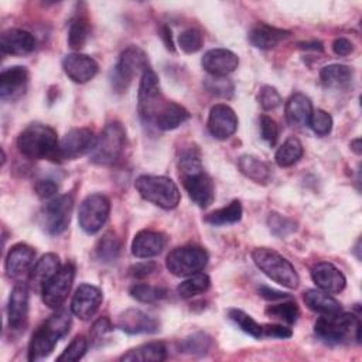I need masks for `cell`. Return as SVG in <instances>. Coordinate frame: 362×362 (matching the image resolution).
I'll return each mask as SVG.
<instances>
[{"mask_svg":"<svg viewBox=\"0 0 362 362\" xmlns=\"http://www.w3.org/2000/svg\"><path fill=\"white\" fill-rule=\"evenodd\" d=\"M137 110L143 122L160 130H174L189 117L184 106L164 96L158 76L151 68H147L141 74L137 93Z\"/></svg>","mask_w":362,"mask_h":362,"instance_id":"obj_1","label":"cell"},{"mask_svg":"<svg viewBox=\"0 0 362 362\" xmlns=\"http://www.w3.org/2000/svg\"><path fill=\"white\" fill-rule=\"evenodd\" d=\"M178 170L189 199L199 208H208L215 199V187L212 178L204 171L197 147L191 146L181 151Z\"/></svg>","mask_w":362,"mask_h":362,"instance_id":"obj_2","label":"cell"},{"mask_svg":"<svg viewBox=\"0 0 362 362\" xmlns=\"http://www.w3.org/2000/svg\"><path fill=\"white\" fill-rule=\"evenodd\" d=\"M57 132L41 123L27 126L17 137L18 151L30 160H55L58 156Z\"/></svg>","mask_w":362,"mask_h":362,"instance_id":"obj_3","label":"cell"},{"mask_svg":"<svg viewBox=\"0 0 362 362\" xmlns=\"http://www.w3.org/2000/svg\"><path fill=\"white\" fill-rule=\"evenodd\" d=\"M71 327V314L66 310L54 313L33 334L28 345V361H40L47 358L55 348L57 342L68 334Z\"/></svg>","mask_w":362,"mask_h":362,"instance_id":"obj_4","label":"cell"},{"mask_svg":"<svg viewBox=\"0 0 362 362\" xmlns=\"http://www.w3.org/2000/svg\"><path fill=\"white\" fill-rule=\"evenodd\" d=\"M361 321L349 313L322 315L317 320L314 331L317 337L331 345L361 342Z\"/></svg>","mask_w":362,"mask_h":362,"instance_id":"obj_5","label":"cell"},{"mask_svg":"<svg viewBox=\"0 0 362 362\" xmlns=\"http://www.w3.org/2000/svg\"><path fill=\"white\" fill-rule=\"evenodd\" d=\"M252 259L260 272H263L273 281L291 290L298 287L300 277L294 266L274 249L264 246L256 247L252 252Z\"/></svg>","mask_w":362,"mask_h":362,"instance_id":"obj_6","label":"cell"},{"mask_svg":"<svg viewBox=\"0 0 362 362\" xmlns=\"http://www.w3.org/2000/svg\"><path fill=\"white\" fill-rule=\"evenodd\" d=\"M134 187L143 199L163 209H174L180 204V189L168 177L144 174L136 178Z\"/></svg>","mask_w":362,"mask_h":362,"instance_id":"obj_7","label":"cell"},{"mask_svg":"<svg viewBox=\"0 0 362 362\" xmlns=\"http://www.w3.org/2000/svg\"><path fill=\"white\" fill-rule=\"evenodd\" d=\"M126 147V129L120 122H110L105 126L95 147L89 153V160L98 165H112L122 157Z\"/></svg>","mask_w":362,"mask_h":362,"instance_id":"obj_8","label":"cell"},{"mask_svg":"<svg viewBox=\"0 0 362 362\" xmlns=\"http://www.w3.org/2000/svg\"><path fill=\"white\" fill-rule=\"evenodd\" d=\"M148 65L147 54L137 45H130L122 51L119 61L110 72V86L116 93H124L134 75H141Z\"/></svg>","mask_w":362,"mask_h":362,"instance_id":"obj_9","label":"cell"},{"mask_svg":"<svg viewBox=\"0 0 362 362\" xmlns=\"http://www.w3.org/2000/svg\"><path fill=\"white\" fill-rule=\"evenodd\" d=\"M208 263V253L197 245H185L173 249L165 259L170 273L178 277H188L201 272Z\"/></svg>","mask_w":362,"mask_h":362,"instance_id":"obj_10","label":"cell"},{"mask_svg":"<svg viewBox=\"0 0 362 362\" xmlns=\"http://www.w3.org/2000/svg\"><path fill=\"white\" fill-rule=\"evenodd\" d=\"M74 208L71 194H64L49 199L40 212V225L49 235H59L66 230Z\"/></svg>","mask_w":362,"mask_h":362,"instance_id":"obj_11","label":"cell"},{"mask_svg":"<svg viewBox=\"0 0 362 362\" xmlns=\"http://www.w3.org/2000/svg\"><path fill=\"white\" fill-rule=\"evenodd\" d=\"M110 201L106 195L95 192L81 202L78 212V222L83 232L93 235L102 229L105 222L109 218Z\"/></svg>","mask_w":362,"mask_h":362,"instance_id":"obj_12","label":"cell"},{"mask_svg":"<svg viewBox=\"0 0 362 362\" xmlns=\"http://www.w3.org/2000/svg\"><path fill=\"white\" fill-rule=\"evenodd\" d=\"M75 277V266L65 263L61 269L45 283L41 290L42 301L49 308H59L66 300Z\"/></svg>","mask_w":362,"mask_h":362,"instance_id":"obj_13","label":"cell"},{"mask_svg":"<svg viewBox=\"0 0 362 362\" xmlns=\"http://www.w3.org/2000/svg\"><path fill=\"white\" fill-rule=\"evenodd\" d=\"M96 137L88 127H75L66 132L58 146L57 161L75 160L79 156L90 153L95 147Z\"/></svg>","mask_w":362,"mask_h":362,"instance_id":"obj_14","label":"cell"},{"mask_svg":"<svg viewBox=\"0 0 362 362\" xmlns=\"http://www.w3.org/2000/svg\"><path fill=\"white\" fill-rule=\"evenodd\" d=\"M238 129V116L226 103H216L208 116V130L218 140L229 139Z\"/></svg>","mask_w":362,"mask_h":362,"instance_id":"obj_15","label":"cell"},{"mask_svg":"<svg viewBox=\"0 0 362 362\" xmlns=\"http://www.w3.org/2000/svg\"><path fill=\"white\" fill-rule=\"evenodd\" d=\"M28 71L25 66H8L0 75V99L14 102L20 99L28 86Z\"/></svg>","mask_w":362,"mask_h":362,"instance_id":"obj_16","label":"cell"},{"mask_svg":"<svg viewBox=\"0 0 362 362\" xmlns=\"http://www.w3.org/2000/svg\"><path fill=\"white\" fill-rule=\"evenodd\" d=\"M102 290L93 284H81L72 297L71 313L79 320H89L102 304Z\"/></svg>","mask_w":362,"mask_h":362,"instance_id":"obj_17","label":"cell"},{"mask_svg":"<svg viewBox=\"0 0 362 362\" xmlns=\"http://www.w3.org/2000/svg\"><path fill=\"white\" fill-rule=\"evenodd\" d=\"M28 287L23 283H18L13 287L8 304H7V320L11 329L20 331L24 329L28 321Z\"/></svg>","mask_w":362,"mask_h":362,"instance_id":"obj_18","label":"cell"},{"mask_svg":"<svg viewBox=\"0 0 362 362\" xmlns=\"http://www.w3.org/2000/svg\"><path fill=\"white\" fill-rule=\"evenodd\" d=\"M116 327L130 335L134 334H154L160 328V324L156 318L148 315L147 313L137 310V308H129L119 314Z\"/></svg>","mask_w":362,"mask_h":362,"instance_id":"obj_19","label":"cell"},{"mask_svg":"<svg viewBox=\"0 0 362 362\" xmlns=\"http://www.w3.org/2000/svg\"><path fill=\"white\" fill-rule=\"evenodd\" d=\"M202 68L212 76H226L232 74L238 65V55L226 48H212L206 51L201 59Z\"/></svg>","mask_w":362,"mask_h":362,"instance_id":"obj_20","label":"cell"},{"mask_svg":"<svg viewBox=\"0 0 362 362\" xmlns=\"http://www.w3.org/2000/svg\"><path fill=\"white\" fill-rule=\"evenodd\" d=\"M62 69L69 79L76 83H85L98 74V62L85 54L72 52L64 57Z\"/></svg>","mask_w":362,"mask_h":362,"instance_id":"obj_21","label":"cell"},{"mask_svg":"<svg viewBox=\"0 0 362 362\" xmlns=\"http://www.w3.org/2000/svg\"><path fill=\"white\" fill-rule=\"evenodd\" d=\"M311 279L317 287L328 294H337L345 288L344 273L329 262H320L311 269Z\"/></svg>","mask_w":362,"mask_h":362,"instance_id":"obj_22","label":"cell"},{"mask_svg":"<svg viewBox=\"0 0 362 362\" xmlns=\"http://www.w3.org/2000/svg\"><path fill=\"white\" fill-rule=\"evenodd\" d=\"M167 245L164 233L150 229H143L134 235L132 242V253L139 259H150L163 252Z\"/></svg>","mask_w":362,"mask_h":362,"instance_id":"obj_23","label":"cell"},{"mask_svg":"<svg viewBox=\"0 0 362 362\" xmlns=\"http://www.w3.org/2000/svg\"><path fill=\"white\" fill-rule=\"evenodd\" d=\"M37 47L35 37L21 28H8L0 37V49L10 55H27Z\"/></svg>","mask_w":362,"mask_h":362,"instance_id":"obj_24","label":"cell"},{"mask_svg":"<svg viewBox=\"0 0 362 362\" xmlns=\"http://www.w3.org/2000/svg\"><path fill=\"white\" fill-rule=\"evenodd\" d=\"M35 260V250L27 243L14 245L6 256V273L8 277H21L28 273Z\"/></svg>","mask_w":362,"mask_h":362,"instance_id":"obj_25","label":"cell"},{"mask_svg":"<svg viewBox=\"0 0 362 362\" xmlns=\"http://www.w3.org/2000/svg\"><path fill=\"white\" fill-rule=\"evenodd\" d=\"M290 35V31L273 27L264 23L256 24L247 34L249 42L260 49H270L279 45L283 40H286Z\"/></svg>","mask_w":362,"mask_h":362,"instance_id":"obj_26","label":"cell"},{"mask_svg":"<svg viewBox=\"0 0 362 362\" xmlns=\"http://www.w3.org/2000/svg\"><path fill=\"white\" fill-rule=\"evenodd\" d=\"M286 119L291 126H305L310 122L313 113V103L304 93H293L286 102Z\"/></svg>","mask_w":362,"mask_h":362,"instance_id":"obj_27","label":"cell"},{"mask_svg":"<svg viewBox=\"0 0 362 362\" xmlns=\"http://www.w3.org/2000/svg\"><path fill=\"white\" fill-rule=\"evenodd\" d=\"M61 269L59 257L55 253H45L42 255L33 269L30 270L28 280L31 286L37 290H42L45 283Z\"/></svg>","mask_w":362,"mask_h":362,"instance_id":"obj_28","label":"cell"},{"mask_svg":"<svg viewBox=\"0 0 362 362\" xmlns=\"http://www.w3.org/2000/svg\"><path fill=\"white\" fill-rule=\"evenodd\" d=\"M167 358V348L163 342H147L129 349L120 361L129 362H160Z\"/></svg>","mask_w":362,"mask_h":362,"instance_id":"obj_29","label":"cell"},{"mask_svg":"<svg viewBox=\"0 0 362 362\" xmlns=\"http://www.w3.org/2000/svg\"><path fill=\"white\" fill-rule=\"evenodd\" d=\"M305 305L321 314V315H331L342 311V307L339 301H337L334 297H331L328 293L317 288H310L303 296Z\"/></svg>","mask_w":362,"mask_h":362,"instance_id":"obj_30","label":"cell"},{"mask_svg":"<svg viewBox=\"0 0 362 362\" xmlns=\"http://www.w3.org/2000/svg\"><path fill=\"white\" fill-rule=\"evenodd\" d=\"M354 69L345 64H329L320 71V79L327 88L342 89L351 85Z\"/></svg>","mask_w":362,"mask_h":362,"instance_id":"obj_31","label":"cell"},{"mask_svg":"<svg viewBox=\"0 0 362 362\" xmlns=\"http://www.w3.org/2000/svg\"><path fill=\"white\" fill-rule=\"evenodd\" d=\"M238 168L243 175L257 184H267L272 180V168L267 163L255 156L245 154L238 160Z\"/></svg>","mask_w":362,"mask_h":362,"instance_id":"obj_32","label":"cell"},{"mask_svg":"<svg viewBox=\"0 0 362 362\" xmlns=\"http://www.w3.org/2000/svg\"><path fill=\"white\" fill-rule=\"evenodd\" d=\"M242 204L238 199H233L230 204H228L223 208L215 209L211 214H208L204 221L214 226H222V225H230L236 223L242 218Z\"/></svg>","mask_w":362,"mask_h":362,"instance_id":"obj_33","label":"cell"},{"mask_svg":"<svg viewBox=\"0 0 362 362\" xmlns=\"http://www.w3.org/2000/svg\"><path fill=\"white\" fill-rule=\"evenodd\" d=\"M120 249H122L120 239L115 232L109 230L98 240L95 253L102 263H112L119 257Z\"/></svg>","mask_w":362,"mask_h":362,"instance_id":"obj_34","label":"cell"},{"mask_svg":"<svg viewBox=\"0 0 362 362\" xmlns=\"http://www.w3.org/2000/svg\"><path fill=\"white\" fill-rule=\"evenodd\" d=\"M303 156V144L297 137H288L276 151L274 160L280 167L294 165Z\"/></svg>","mask_w":362,"mask_h":362,"instance_id":"obj_35","label":"cell"},{"mask_svg":"<svg viewBox=\"0 0 362 362\" xmlns=\"http://www.w3.org/2000/svg\"><path fill=\"white\" fill-rule=\"evenodd\" d=\"M211 287V279L205 273H195L188 276L184 281H181L177 287V293L182 298H192L198 294L205 293Z\"/></svg>","mask_w":362,"mask_h":362,"instance_id":"obj_36","label":"cell"},{"mask_svg":"<svg viewBox=\"0 0 362 362\" xmlns=\"http://www.w3.org/2000/svg\"><path fill=\"white\" fill-rule=\"evenodd\" d=\"M130 296L140 303H156L167 297L168 291L164 287L151 286L147 283H136L129 288Z\"/></svg>","mask_w":362,"mask_h":362,"instance_id":"obj_37","label":"cell"},{"mask_svg":"<svg viewBox=\"0 0 362 362\" xmlns=\"http://www.w3.org/2000/svg\"><path fill=\"white\" fill-rule=\"evenodd\" d=\"M228 317L229 320L238 325L243 332H246L247 335L253 337V338H260L263 335L262 332V325L255 320L252 318L247 313H245L243 310H239V308H230L228 311Z\"/></svg>","mask_w":362,"mask_h":362,"instance_id":"obj_38","label":"cell"},{"mask_svg":"<svg viewBox=\"0 0 362 362\" xmlns=\"http://www.w3.org/2000/svg\"><path fill=\"white\" fill-rule=\"evenodd\" d=\"M266 315L286 324H294L300 315V310L294 301H286L269 305L266 308Z\"/></svg>","mask_w":362,"mask_h":362,"instance_id":"obj_39","label":"cell"},{"mask_svg":"<svg viewBox=\"0 0 362 362\" xmlns=\"http://www.w3.org/2000/svg\"><path fill=\"white\" fill-rule=\"evenodd\" d=\"M89 35V24L85 17H76L72 20L68 30V45L72 49H81L85 47Z\"/></svg>","mask_w":362,"mask_h":362,"instance_id":"obj_40","label":"cell"},{"mask_svg":"<svg viewBox=\"0 0 362 362\" xmlns=\"http://www.w3.org/2000/svg\"><path fill=\"white\" fill-rule=\"evenodd\" d=\"M211 338L204 332L192 334L180 342V351L192 355H202L209 349Z\"/></svg>","mask_w":362,"mask_h":362,"instance_id":"obj_41","label":"cell"},{"mask_svg":"<svg viewBox=\"0 0 362 362\" xmlns=\"http://www.w3.org/2000/svg\"><path fill=\"white\" fill-rule=\"evenodd\" d=\"M204 86L205 89L219 98H225L229 99L233 95V83L230 79H228L226 76H208L204 79Z\"/></svg>","mask_w":362,"mask_h":362,"instance_id":"obj_42","label":"cell"},{"mask_svg":"<svg viewBox=\"0 0 362 362\" xmlns=\"http://www.w3.org/2000/svg\"><path fill=\"white\" fill-rule=\"evenodd\" d=\"M204 34L198 28H187L178 37V45L185 54H194L202 48Z\"/></svg>","mask_w":362,"mask_h":362,"instance_id":"obj_43","label":"cell"},{"mask_svg":"<svg viewBox=\"0 0 362 362\" xmlns=\"http://www.w3.org/2000/svg\"><path fill=\"white\" fill-rule=\"evenodd\" d=\"M88 351V339L83 335L75 337L64 352L57 358L58 362H76L83 358Z\"/></svg>","mask_w":362,"mask_h":362,"instance_id":"obj_44","label":"cell"},{"mask_svg":"<svg viewBox=\"0 0 362 362\" xmlns=\"http://www.w3.org/2000/svg\"><path fill=\"white\" fill-rule=\"evenodd\" d=\"M308 126L317 136H327L332 130V117L322 109L313 110Z\"/></svg>","mask_w":362,"mask_h":362,"instance_id":"obj_45","label":"cell"},{"mask_svg":"<svg viewBox=\"0 0 362 362\" xmlns=\"http://www.w3.org/2000/svg\"><path fill=\"white\" fill-rule=\"evenodd\" d=\"M267 225H269L272 233H274L276 236H280V238L287 236L288 233L296 230V222L277 214V212H272L269 215Z\"/></svg>","mask_w":362,"mask_h":362,"instance_id":"obj_46","label":"cell"},{"mask_svg":"<svg viewBox=\"0 0 362 362\" xmlns=\"http://www.w3.org/2000/svg\"><path fill=\"white\" fill-rule=\"evenodd\" d=\"M257 100L262 106L263 110H273L277 106H280L281 103V96L277 92V89L274 86L270 85H263L259 89V95H257Z\"/></svg>","mask_w":362,"mask_h":362,"instance_id":"obj_47","label":"cell"},{"mask_svg":"<svg viewBox=\"0 0 362 362\" xmlns=\"http://www.w3.org/2000/svg\"><path fill=\"white\" fill-rule=\"evenodd\" d=\"M260 136L270 146H274L277 141L279 126H277L276 120L267 115H263L260 117Z\"/></svg>","mask_w":362,"mask_h":362,"instance_id":"obj_48","label":"cell"},{"mask_svg":"<svg viewBox=\"0 0 362 362\" xmlns=\"http://www.w3.org/2000/svg\"><path fill=\"white\" fill-rule=\"evenodd\" d=\"M157 270H158V266H157L156 262L146 260V262H140V263L133 264L129 269V273H130V276H133L136 279H146V277L151 276L153 273H156Z\"/></svg>","mask_w":362,"mask_h":362,"instance_id":"obj_49","label":"cell"},{"mask_svg":"<svg viewBox=\"0 0 362 362\" xmlns=\"http://www.w3.org/2000/svg\"><path fill=\"white\" fill-rule=\"evenodd\" d=\"M35 192L41 199H52L58 192V184L54 180H38L35 184Z\"/></svg>","mask_w":362,"mask_h":362,"instance_id":"obj_50","label":"cell"},{"mask_svg":"<svg viewBox=\"0 0 362 362\" xmlns=\"http://www.w3.org/2000/svg\"><path fill=\"white\" fill-rule=\"evenodd\" d=\"M112 331V324L109 321V318L102 317L99 320H96L90 328V339L93 342L100 341L106 334H109Z\"/></svg>","mask_w":362,"mask_h":362,"instance_id":"obj_51","label":"cell"},{"mask_svg":"<svg viewBox=\"0 0 362 362\" xmlns=\"http://www.w3.org/2000/svg\"><path fill=\"white\" fill-rule=\"evenodd\" d=\"M262 332L266 337H272V338H290L293 335L291 329L281 325V324H266L262 327Z\"/></svg>","mask_w":362,"mask_h":362,"instance_id":"obj_52","label":"cell"},{"mask_svg":"<svg viewBox=\"0 0 362 362\" xmlns=\"http://www.w3.org/2000/svg\"><path fill=\"white\" fill-rule=\"evenodd\" d=\"M332 51L339 57H345V55H349L354 51V44H352L351 40H348L345 37H339V38L334 40Z\"/></svg>","mask_w":362,"mask_h":362,"instance_id":"obj_53","label":"cell"},{"mask_svg":"<svg viewBox=\"0 0 362 362\" xmlns=\"http://www.w3.org/2000/svg\"><path fill=\"white\" fill-rule=\"evenodd\" d=\"M259 293H260L262 297H264L266 300H272V301H274V300H281V298H287V297H288L286 293H281V291H277V290L269 288V287H262V288L259 290Z\"/></svg>","mask_w":362,"mask_h":362,"instance_id":"obj_54","label":"cell"},{"mask_svg":"<svg viewBox=\"0 0 362 362\" xmlns=\"http://www.w3.org/2000/svg\"><path fill=\"white\" fill-rule=\"evenodd\" d=\"M160 35H161V38H163V41H164V44H165V48L174 52V51H175V48H174L173 37H171V30H170L168 27L163 25V27H161V30H160Z\"/></svg>","mask_w":362,"mask_h":362,"instance_id":"obj_55","label":"cell"},{"mask_svg":"<svg viewBox=\"0 0 362 362\" xmlns=\"http://www.w3.org/2000/svg\"><path fill=\"white\" fill-rule=\"evenodd\" d=\"M351 150L355 154H361V139H355L351 141Z\"/></svg>","mask_w":362,"mask_h":362,"instance_id":"obj_56","label":"cell"}]
</instances>
